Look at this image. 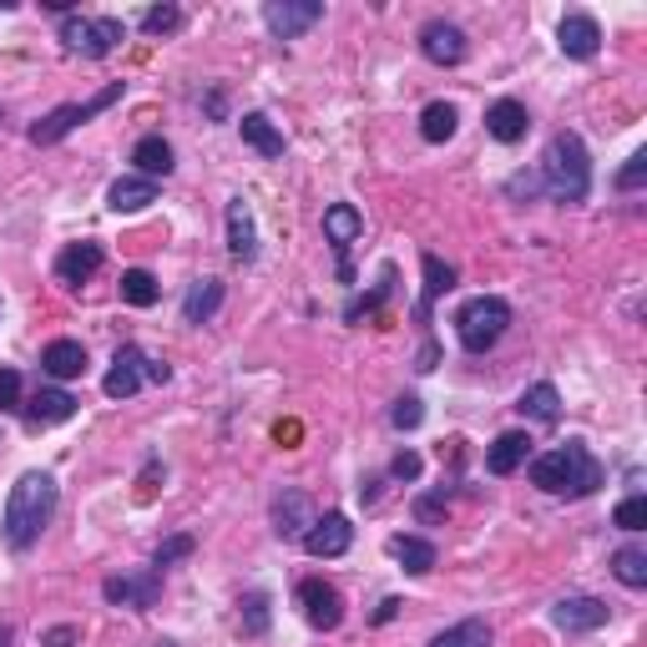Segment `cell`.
<instances>
[{
	"label": "cell",
	"mask_w": 647,
	"mask_h": 647,
	"mask_svg": "<svg viewBox=\"0 0 647 647\" xmlns=\"http://www.w3.org/2000/svg\"><path fill=\"white\" fill-rule=\"evenodd\" d=\"M299 607H304V622L319 627V633H334L339 622H344V597H339V587L324 582V576L299 582Z\"/></svg>",
	"instance_id": "cell-7"
},
{
	"label": "cell",
	"mask_w": 647,
	"mask_h": 647,
	"mask_svg": "<svg viewBox=\"0 0 647 647\" xmlns=\"http://www.w3.org/2000/svg\"><path fill=\"white\" fill-rule=\"evenodd\" d=\"M399 607H405V602H399V597H384V602H380V612H375V622H380V627H384V622H395V618H399Z\"/></svg>",
	"instance_id": "cell-46"
},
{
	"label": "cell",
	"mask_w": 647,
	"mask_h": 647,
	"mask_svg": "<svg viewBox=\"0 0 647 647\" xmlns=\"http://www.w3.org/2000/svg\"><path fill=\"white\" fill-rule=\"evenodd\" d=\"M102 597L106 602H117V607L148 612V607H157V597H162V572L157 567H148V572H137V576H106Z\"/></svg>",
	"instance_id": "cell-9"
},
{
	"label": "cell",
	"mask_w": 647,
	"mask_h": 647,
	"mask_svg": "<svg viewBox=\"0 0 647 647\" xmlns=\"http://www.w3.org/2000/svg\"><path fill=\"white\" fill-rule=\"evenodd\" d=\"M542 188L551 203H582L592 192V162H587V142L576 132H557L546 142L542 157Z\"/></svg>",
	"instance_id": "cell-3"
},
{
	"label": "cell",
	"mask_w": 647,
	"mask_h": 647,
	"mask_svg": "<svg viewBox=\"0 0 647 647\" xmlns=\"http://www.w3.org/2000/svg\"><path fill=\"white\" fill-rule=\"evenodd\" d=\"M390 283H395V268H384V279L380 283H375V294H369V299H354V304H350V309H344V319H359V314H375V309H380V304H384V299H390Z\"/></svg>",
	"instance_id": "cell-35"
},
{
	"label": "cell",
	"mask_w": 647,
	"mask_h": 647,
	"mask_svg": "<svg viewBox=\"0 0 647 647\" xmlns=\"http://www.w3.org/2000/svg\"><path fill=\"white\" fill-rule=\"evenodd\" d=\"M0 647H11V633H5V627H0Z\"/></svg>",
	"instance_id": "cell-49"
},
{
	"label": "cell",
	"mask_w": 647,
	"mask_h": 647,
	"mask_svg": "<svg viewBox=\"0 0 647 647\" xmlns=\"http://www.w3.org/2000/svg\"><path fill=\"white\" fill-rule=\"evenodd\" d=\"M182 26V11H177V5H152L148 15H142V30H148V36H167V30H177Z\"/></svg>",
	"instance_id": "cell-37"
},
{
	"label": "cell",
	"mask_w": 647,
	"mask_h": 647,
	"mask_svg": "<svg viewBox=\"0 0 647 647\" xmlns=\"http://www.w3.org/2000/svg\"><path fill=\"white\" fill-rule=\"evenodd\" d=\"M365 233V218H359V207L354 203H334V207H324V238L334 243L339 253V279L350 283L354 279V268H350V243Z\"/></svg>",
	"instance_id": "cell-8"
},
{
	"label": "cell",
	"mask_w": 647,
	"mask_h": 647,
	"mask_svg": "<svg viewBox=\"0 0 647 647\" xmlns=\"http://www.w3.org/2000/svg\"><path fill=\"white\" fill-rule=\"evenodd\" d=\"M228 253H233L238 264H253V258H258V228H253V213L243 198L228 203Z\"/></svg>",
	"instance_id": "cell-18"
},
{
	"label": "cell",
	"mask_w": 647,
	"mask_h": 647,
	"mask_svg": "<svg viewBox=\"0 0 647 647\" xmlns=\"http://www.w3.org/2000/svg\"><path fill=\"white\" fill-rule=\"evenodd\" d=\"M148 203H157V182H148V177H117L106 188V207L112 213H142Z\"/></svg>",
	"instance_id": "cell-23"
},
{
	"label": "cell",
	"mask_w": 647,
	"mask_h": 647,
	"mask_svg": "<svg viewBox=\"0 0 647 647\" xmlns=\"http://www.w3.org/2000/svg\"><path fill=\"white\" fill-rule=\"evenodd\" d=\"M415 516H420V521H441V516H445V491H441V496H420V500H415Z\"/></svg>",
	"instance_id": "cell-43"
},
{
	"label": "cell",
	"mask_w": 647,
	"mask_h": 647,
	"mask_svg": "<svg viewBox=\"0 0 647 647\" xmlns=\"http://www.w3.org/2000/svg\"><path fill=\"white\" fill-rule=\"evenodd\" d=\"M132 162H137V173L148 177V182H157V177L173 173V148L162 142V137H142L132 148Z\"/></svg>",
	"instance_id": "cell-29"
},
{
	"label": "cell",
	"mask_w": 647,
	"mask_h": 647,
	"mask_svg": "<svg viewBox=\"0 0 647 647\" xmlns=\"http://www.w3.org/2000/svg\"><path fill=\"white\" fill-rule=\"evenodd\" d=\"M192 546H198V542H192V536H167V542L157 546V557H152V567H157V572H162V567H173V561L192 557Z\"/></svg>",
	"instance_id": "cell-39"
},
{
	"label": "cell",
	"mask_w": 647,
	"mask_h": 647,
	"mask_svg": "<svg viewBox=\"0 0 647 647\" xmlns=\"http://www.w3.org/2000/svg\"><path fill=\"white\" fill-rule=\"evenodd\" d=\"M420 51H426V61H435V66H460V61H466V30L451 26V21H430V26L420 30Z\"/></svg>",
	"instance_id": "cell-14"
},
{
	"label": "cell",
	"mask_w": 647,
	"mask_h": 647,
	"mask_svg": "<svg viewBox=\"0 0 647 647\" xmlns=\"http://www.w3.org/2000/svg\"><path fill=\"white\" fill-rule=\"evenodd\" d=\"M612 576H618L622 587H647V551L643 546H622V551H612Z\"/></svg>",
	"instance_id": "cell-32"
},
{
	"label": "cell",
	"mask_w": 647,
	"mask_h": 647,
	"mask_svg": "<svg viewBox=\"0 0 647 647\" xmlns=\"http://www.w3.org/2000/svg\"><path fill=\"white\" fill-rule=\"evenodd\" d=\"M142 375H148L152 384H167V375H173V369L162 365V359H148V365H142Z\"/></svg>",
	"instance_id": "cell-47"
},
{
	"label": "cell",
	"mask_w": 647,
	"mask_h": 647,
	"mask_svg": "<svg viewBox=\"0 0 647 647\" xmlns=\"http://www.w3.org/2000/svg\"><path fill=\"white\" fill-rule=\"evenodd\" d=\"M76 627H51V633H41V647H76Z\"/></svg>",
	"instance_id": "cell-44"
},
{
	"label": "cell",
	"mask_w": 647,
	"mask_h": 647,
	"mask_svg": "<svg viewBox=\"0 0 647 647\" xmlns=\"http://www.w3.org/2000/svg\"><path fill=\"white\" fill-rule=\"evenodd\" d=\"M607 618H612V607L597 602V597H561L551 607V622L561 633H597V627H607Z\"/></svg>",
	"instance_id": "cell-12"
},
{
	"label": "cell",
	"mask_w": 647,
	"mask_h": 647,
	"mask_svg": "<svg viewBox=\"0 0 647 647\" xmlns=\"http://www.w3.org/2000/svg\"><path fill=\"white\" fill-rule=\"evenodd\" d=\"M122 91H127L122 81H106V87L97 91V97H87V102H66V106H56L51 117H41L36 127H30V142H36V148H51V142H61V137L76 132L81 122H91L97 112H106L112 102H122Z\"/></svg>",
	"instance_id": "cell-5"
},
{
	"label": "cell",
	"mask_w": 647,
	"mask_h": 647,
	"mask_svg": "<svg viewBox=\"0 0 647 647\" xmlns=\"http://www.w3.org/2000/svg\"><path fill=\"white\" fill-rule=\"evenodd\" d=\"M527 475L536 491H546V496H592L597 485H602V466L592 460V451L582 441H567L557 445V451H546V456L527 460Z\"/></svg>",
	"instance_id": "cell-2"
},
{
	"label": "cell",
	"mask_w": 647,
	"mask_h": 647,
	"mask_svg": "<svg viewBox=\"0 0 647 647\" xmlns=\"http://www.w3.org/2000/svg\"><path fill=\"white\" fill-rule=\"evenodd\" d=\"M350 542H354V527L344 511L314 516V527L304 531V551H309V557H344Z\"/></svg>",
	"instance_id": "cell-11"
},
{
	"label": "cell",
	"mask_w": 647,
	"mask_h": 647,
	"mask_svg": "<svg viewBox=\"0 0 647 647\" xmlns=\"http://www.w3.org/2000/svg\"><path fill=\"white\" fill-rule=\"evenodd\" d=\"M557 41H561V51H567L572 61H592L597 51H602V26H597L592 15L572 11V15H561Z\"/></svg>",
	"instance_id": "cell-13"
},
{
	"label": "cell",
	"mask_w": 647,
	"mask_h": 647,
	"mask_svg": "<svg viewBox=\"0 0 647 647\" xmlns=\"http://www.w3.org/2000/svg\"><path fill=\"white\" fill-rule=\"evenodd\" d=\"M218 309H223V279L188 283V294H182V319H188V324H207Z\"/></svg>",
	"instance_id": "cell-24"
},
{
	"label": "cell",
	"mask_w": 647,
	"mask_h": 647,
	"mask_svg": "<svg viewBox=\"0 0 647 647\" xmlns=\"http://www.w3.org/2000/svg\"><path fill=\"white\" fill-rule=\"evenodd\" d=\"M420 420H426V405H420L415 395H399L395 410H390V426H395V430H415Z\"/></svg>",
	"instance_id": "cell-38"
},
{
	"label": "cell",
	"mask_w": 647,
	"mask_h": 647,
	"mask_svg": "<svg viewBox=\"0 0 647 647\" xmlns=\"http://www.w3.org/2000/svg\"><path fill=\"white\" fill-rule=\"evenodd\" d=\"M527 460H531V435L527 430H506V435H496V445L485 451V471L491 475H516Z\"/></svg>",
	"instance_id": "cell-17"
},
{
	"label": "cell",
	"mask_w": 647,
	"mask_h": 647,
	"mask_svg": "<svg viewBox=\"0 0 647 647\" xmlns=\"http://www.w3.org/2000/svg\"><path fill=\"white\" fill-rule=\"evenodd\" d=\"M612 527H622V531H643L647 527V496H627L612 511Z\"/></svg>",
	"instance_id": "cell-36"
},
{
	"label": "cell",
	"mask_w": 647,
	"mask_h": 647,
	"mask_svg": "<svg viewBox=\"0 0 647 647\" xmlns=\"http://www.w3.org/2000/svg\"><path fill=\"white\" fill-rule=\"evenodd\" d=\"M122 36H127V26H122L117 15H66V21H61L66 51H81V56H91V61L112 56L122 46Z\"/></svg>",
	"instance_id": "cell-6"
},
{
	"label": "cell",
	"mask_w": 647,
	"mask_h": 647,
	"mask_svg": "<svg viewBox=\"0 0 647 647\" xmlns=\"http://www.w3.org/2000/svg\"><path fill=\"white\" fill-rule=\"evenodd\" d=\"M485 132L496 137V142H521V137L531 132V117H527V106L521 102H496L491 112H485Z\"/></svg>",
	"instance_id": "cell-22"
},
{
	"label": "cell",
	"mask_w": 647,
	"mask_h": 647,
	"mask_svg": "<svg viewBox=\"0 0 647 647\" xmlns=\"http://www.w3.org/2000/svg\"><path fill=\"white\" fill-rule=\"evenodd\" d=\"M238 132H243V142H249L258 157H283V132L264 117V112H249V117L238 122Z\"/></svg>",
	"instance_id": "cell-25"
},
{
	"label": "cell",
	"mask_w": 647,
	"mask_h": 647,
	"mask_svg": "<svg viewBox=\"0 0 647 647\" xmlns=\"http://www.w3.org/2000/svg\"><path fill=\"white\" fill-rule=\"evenodd\" d=\"M516 410L527 415V420H542V426H557L561 420V395H557V384H531L527 395H521V405Z\"/></svg>",
	"instance_id": "cell-28"
},
{
	"label": "cell",
	"mask_w": 647,
	"mask_h": 647,
	"mask_svg": "<svg viewBox=\"0 0 647 647\" xmlns=\"http://www.w3.org/2000/svg\"><path fill=\"white\" fill-rule=\"evenodd\" d=\"M643 182H647V152H633V157H627V167L618 173V188L622 192H637Z\"/></svg>",
	"instance_id": "cell-40"
},
{
	"label": "cell",
	"mask_w": 647,
	"mask_h": 647,
	"mask_svg": "<svg viewBox=\"0 0 647 647\" xmlns=\"http://www.w3.org/2000/svg\"><path fill=\"white\" fill-rule=\"evenodd\" d=\"M390 475H395V481H415V475H420V456H415V451H399V456L390 460Z\"/></svg>",
	"instance_id": "cell-42"
},
{
	"label": "cell",
	"mask_w": 647,
	"mask_h": 647,
	"mask_svg": "<svg viewBox=\"0 0 647 647\" xmlns=\"http://www.w3.org/2000/svg\"><path fill=\"white\" fill-rule=\"evenodd\" d=\"M264 21H268V30H274V36L294 41V36H304L309 26H319L324 5H319V0H268Z\"/></svg>",
	"instance_id": "cell-10"
},
{
	"label": "cell",
	"mask_w": 647,
	"mask_h": 647,
	"mask_svg": "<svg viewBox=\"0 0 647 647\" xmlns=\"http://www.w3.org/2000/svg\"><path fill=\"white\" fill-rule=\"evenodd\" d=\"M536 188H542V177H536V173H521V177H511V182H506V192H511V198H521V192L531 198Z\"/></svg>",
	"instance_id": "cell-45"
},
{
	"label": "cell",
	"mask_w": 647,
	"mask_h": 647,
	"mask_svg": "<svg viewBox=\"0 0 647 647\" xmlns=\"http://www.w3.org/2000/svg\"><path fill=\"white\" fill-rule=\"evenodd\" d=\"M430 647H491V627H485V618H466L445 627L441 637H430Z\"/></svg>",
	"instance_id": "cell-31"
},
{
	"label": "cell",
	"mask_w": 647,
	"mask_h": 647,
	"mask_svg": "<svg viewBox=\"0 0 647 647\" xmlns=\"http://www.w3.org/2000/svg\"><path fill=\"white\" fill-rule=\"evenodd\" d=\"M157 279H152L148 268H127V274H122V299H127V304H132V309H152V304H157Z\"/></svg>",
	"instance_id": "cell-33"
},
{
	"label": "cell",
	"mask_w": 647,
	"mask_h": 647,
	"mask_svg": "<svg viewBox=\"0 0 647 647\" xmlns=\"http://www.w3.org/2000/svg\"><path fill=\"white\" fill-rule=\"evenodd\" d=\"M435 359H441V350H435V344H426V350H420V359H415V369L426 375V369H435Z\"/></svg>",
	"instance_id": "cell-48"
},
{
	"label": "cell",
	"mask_w": 647,
	"mask_h": 647,
	"mask_svg": "<svg viewBox=\"0 0 647 647\" xmlns=\"http://www.w3.org/2000/svg\"><path fill=\"white\" fill-rule=\"evenodd\" d=\"M102 243H72V249H61L56 258V279L61 283H87L97 268H102Z\"/></svg>",
	"instance_id": "cell-21"
},
{
	"label": "cell",
	"mask_w": 647,
	"mask_h": 647,
	"mask_svg": "<svg viewBox=\"0 0 647 647\" xmlns=\"http://www.w3.org/2000/svg\"><path fill=\"white\" fill-rule=\"evenodd\" d=\"M56 475L46 471H26L21 481L11 485V500H5V521H0V531H5V546L11 551H30V546L41 542V531L51 527V516H56Z\"/></svg>",
	"instance_id": "cell-1"
},
{
	"label": "cell",
	"mask_w": 647,
	"mask_h": 647,
	"mask_svg": "<svg viewBox=\"0 0 647 647\" xmlns=\"http://www.w3.org/2000/svg\"><path fill=\"white\" fill-rule=\"evenodd\" d=\"M390 557H395L410 576L435 572V546L420 542V536H390Z\"/></svg>",
	"instance_id": "cell-27"
},
{
	"label": "cell",
	"mask_w": 647,
	"mask_h": 647,
	"mask_svg": "<svg viewBox=\"0 0 647 647\" xmlns=\"http://www.w3.org/2000/svg\"><path fill=\"white\" fill-rule=\"evenodd\" d=\"M456 122H460V112L451 102H430L426 112H420V137H426V142H451V137H456Z\"/></svg>",
	"instance_id": "cell-30"
},
{
	"label": "cell",
	"mask_w": 647,
	"mask_h": 647,
	"mask_svg": "<svg viewBox=\"0 0 647 647\" xmlns=\"http://www.w3.org/2000/svg\"><path fill=\"white\" fill-rule=\"evenodd\" d=\"M420 268H426V294H420V304H415V324H430L435 299L456 289V268L445 264V258H435V253H420Z\"/></svg>",
	"instance_id": "cell-19"
},
{
	"label": "cell",
	"mask_w": 647,
	"mask_h": 647,
	"mask_svg": "<svg viewBox=\"0 0 647 647\" xmlns=\"http://www.w3.org/2000/svg\"><path fill=\"white\" fill-rule=\"evenodd\" d=\"M157 647H173V643H157Z\"/></svg>",
	"instance_id": "cell-50"
},
{
	"label": "cell",
	"mask_w": 647,
	"mask_h": 647,
	"mask_svg": "<svg viewBox=\"0 0 647 647\" xmlns=\"http://www.w3.org/2000/svg\"><path fill=\"white\" fill-rule=\"evenodd\" d=\"M506 329H511V304H506V299H496V294L471 299V304H460V314H456L460 350H471V354L496 350Z\"/></svg>",
	"instance_id": "cell-4"
},
{
	"label": "cell",
	"mask_w": 647,
	"mask_h": 647,
	"mask_svg": "<svg viewBox=\"0 0 647 647\" xmlns=\"http://www.w3.org/2000/svg\"><path fill=\"white\" fill-rule=\"evenodd\" d=\"M309 527H314L309 496H304L299 485H283L279 496H274V531H279V536H304Z\"/></svg>",
	"instance_id": "cell-16"
},
{
	"label": "cell",
	"mask_w": 647,
	"mask_h": 647,
	"mask_svg": "<svg viewBox=\"0 0 647 647\" xmlns=\"http://www.w3.org/2000/svg\"><path fill=\"white\" fill-rule=\"evenodd\" d=\"M243 633L249 637L268 633V597L264 592H249V597H243Z\"/></svg>",
	"instance_id": "cell-34"
},
{
	"label": "cell",
	"mask_w": 647,
	"mask_h": 647,
	"mask_svg": "<svg viewBox=\"0 0 647 647\" xmlns=\"http://www.w3.org/2000/svg\"><path fill=\"white\" fill-rule=\"evenodd\" d=\"M142 365H148V354L137 350V344H122L117 359H112V369H106L102 390L112 399H132L137 390H142Z\"/></svg>",
	"instance_id": "cell-15"
},
{
	"label": "cell",
	"mask_w": 647,
	"mask_h": 647,
	"mask_svg": "<svg viewBox=\"0 0 647 647\" xmlns=\"http://www.w3.org/2000/svg\"><path fill=\"white\" fill-rule=\"evenodd\" d=\"M26 415L36 426H61V420H72L76 415V395H66V390H36Z\"/></svg>",
	"instance_id": "cell-26"
},
{
	"label": "cell",
	"mask_w": 647,
	"mask_h": 647,
	"mask_svg": "<svg viewBox=\"0 0 647 647\" xmlns=\"http://www.w3.org/2000/svg\"><path fill=\"white\" fill-rule=\"evenodd\" d=\"M41 369L51 380H76V375H87V350L76 339H51L41 350Z\"/></svg>",
	"instance_id": "cell-20"
},
{
	"label": "cell",
	"mask_w": 647,
	"mask_h": 647,
	"mask_svg": "<svg viewBox=\"0 0 647 647\" xmlns=\"http://www.w3.org/2000/svg\"><path fill=\"white\" fill-rule=\"evenodd\" d=\"M21 410V375L15 369H0V415Z\"/></svg>",
	"instance_id": "cell-41"
}]
</instances>
